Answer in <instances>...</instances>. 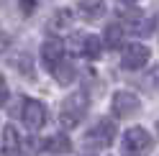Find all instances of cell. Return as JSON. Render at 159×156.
Masks as SVG:
<instances>
[{"mask_svg": "<svg viewBox=\"0 0 159 156\" xmlns=\"http://www.w3.org/2000/svg\"><path fill=\"white\" fill-rule=\"evenodd\" d=\"M141 110V102H139V97L128 90H118L113 92V100H111V113L116 118H128V115H134Z\"/></svg>", "mask_w": 159, "mask_h": 156, "instance_id": "obj_7", "label": "cell"}, {"mask_svg": "<svg viewBox=\"0 0 159 156\" xmlns=\"http://www.w3.org/2000/svg\"><path fill=\"white\" fill-rule=\"evenodd\" d=\"M80 15L85 21H98L105 13V0H80Z\"/></svg>", "mask_w": 159, "mask_h": 156, "instance_id": "obj_11", "label": "cell"}, {"mask_svg": "<svg viewBox=\"0 0 159 156\" xmlns=\"http://www.w3.org/2000/svg\"><path fill=\"white\" fill-rule=\"evenodd\" d=\"M18 3H21L23 15H31V13H34V8H36V0H18Z\"/></svg>", "mask_w": 159, "mask_h": 156, "instance_id": "obj_16", "label": "cell"}, {"mask_svg": "<svg viewBox=\"0 0 159 156\" xmlns=\"http://www.w3.org/2000/svg\"><path fill=\"white\" fill-rule=\"evenodd\" d=\"M46 118H49V113H46V105L44 102H39L34 100V97H26L23 105H21V120L28 131H41L44 125H46Z\"/></svg>", "mask_w": 159, "mask_h": 156, "instance_id": "obj_4", "label": "cell"}, {"mask_svg": "<svg viewBox=\"0 0 159 156\" xmlns=\"http://www.w3.org/2000/svg\"><path fill=\"white\" fill-rule=\"evenodd\" d=\"M149 56H152V51L144 46V44H126L123 46V51H121V67L128 72H136V69H141V67L149 62Z\"/></svg>", "mask_w": 159, "mask_h": 156, "instance_id": "obj_6", "label": "cell"}, {"mask_svg": "<svg viewBox=\"0 0 159 156\" xmlns=\"http://www.w3.org/2000/svg\"><path fill=\"white\" fill-rule=\"evenodd\" d=\"M121 3H128V5H134V3H139V0H121Z\"/></svg>", "mask_w": 159, "mask_h": 156, "instance_id": "obj_19", "label": "cell"}, {"mask_svg": "<svg viewBox=\"0 0 159 156\" xmlns=\"http://www.w3.org/2000/svg\"><path fill=\"white\" fill-rule=\"evenodd\" d=\"M116 136H118L116 120H111V118H98L95 125L87 131L85 143H87V146H93V149H108V146H113Z\"/></svg>", "mask_w": 159, "mask_h": 156, "instance_id": "obj_3", "label": "cell"}, {"mask_svg": "<svg viewBox=\"0 0 159 156\" xmlns=\"http://www.w3.org/2000/svg\"><path fill=\"white\" fill-rule=\"evenodd\" d=\"M157 133H159V120H157Z\"/></svg>", "mask_w": 159, "mask_h": 156, "instance_id": "obj_20", "label": "cell"}, {"mask_svg": "<svg viewBox=\"0 0 159 156\" xmlns=\"http://www.w3.org/2000/svg\"><path fill=\"white\" fill-rule=\"evenodd\" d=\"M3 156H21V136L13 125H5L3 131Z\"/></svg>", "mask_w": 159, "mask_h": 156, "instance_id": "obj_10", "label": "cell"}, {"mask_svg": "<svg viewBox=\"0 0 159 156\" xmlns=\"http://www.w3.org/2000/svg\"><path fill=\"white\" fill-rule=\"evenodd\" d=\"M8 102V84H5V77H0V108Z\"/></svg>", "mask_w": 159, "mask_h": 156, "instance_id": "obj_17", "label": "cell"}, {"mask_svg": "<svg viewBox=\"0 0 159 156\" xmlns=\"http://www.w3.org/2000/svg\"><path fill=\"white\" fill-rule=\"evenodd\" d=\"M5 44H8V38H5L3 33H0V51H3V49H5Z\"/></svg>", "mask_w": 159, "mask_h": 156, "instance_id": "obj_18", "label": "cell"}, {"mask_svg": "<svg viewBox=\"0 0 159 156\" xmlns=\"http://www.w3.org/2000/svg\"><path fill=\"white\" fill-rule=\"evenodd\" d=\"M75 54L85 56V59H100L103 54V38L90 36V33H75Z\"/></svg>", "mask_w": 159, "mask_h": 156, "instance_id": "obj_9", "label": "cell"}, {"mask_svg": "<svg viewBox=\"0 0 159 156\" xmlns=\"http://www.w3.org/2000/svg\"><path fill=\"white\" fill-rule=\"evenodd\" d=\"M123 44V26L121 23H108L103 31V46L108 49H121Z\"/></svg>", "mask_w": 159, "mask_h": 156, "instance_id": "obj_12", "label": "cell"}, {"mask_svg": "<svg viewBox=\"0 0 159 156\" xmlns=\"http://www.w3.org/2000/svg\"><path fill=\"white\" fill-rule=\"evenodd\" d=\"M152 149H154V138L141 125L128 128L123 133V138H121V154L123 156H149Z\"/></svg>", "mask_w": 159, "mask_h": 156, "instance_id": "obj_2", "label": "cell"}, {"mask_svg": "<svg viewBox=\"0 0 159 156\" xmlns=\"http://www.w3.org/2000/svg\"><path fill=\"white\" fill-rule=\"evenodd\" d=\"M87 108H90V97L82 90L64 97L62 108H59V123H62V128H77L82 123V118L87 115Z\"/></svg>", "mask_w": 159, "mask_h": 156, "instance_id": "obj_1", "label": "cell"}, {"mask_svg": "<svg viewBox=\"0 0 159 156\" xmlns=\"http://www.w3.org/2000/svg\"><path fill=\"white\" fill-rule=\"evenodd\" d=\"M44 149L52 151V154H69V151H72V138H67L64 133L49 136V138L44 141Z\"/></svg>", "mask_w": 159, "mask_h": 156, "instance_id": "obj_13", "label": "cell"}, {"mask_svg": "<svg viewBox=\"0 0 159 156\" xmlns=\"http://www.w3.org/2000/svg\"><path fill=\"white\" fill-rule=\"evenodd\" d=\"M64 62V41L59 36H49L41 44V64L46 72H52L57 64Z\"/></svg>", "mask_w": 159, "mask_h": 156, "instance_id": "obj_8", "label": "cell"}, {"mask_svg": "<svg viewBox=\"0 0 159 156\" xmlns=\"http://www.w3.org/2000/svg\"><path fill=\"white\" fill-rule=\"evenodd\" d=\"M52 77L62 84V87H67V84H72L75 82V67H72V62H62V64H57L54 69H52Z\"/></svg>", "mask_w": 159, "mask_h": 156, "instance_id": "obj_14", "label": "cell"}, {"mask_svg": "<svg viewBox=\"0 0 159 156\" xmlns=\"http://www.w3.org/2000/svg\"><path fill=\"white\" fill-rule=\"evenodd\" d=\"M121 26L128 28V31H134L136 36H149V33H154V28H157V18L154 15H144L139 11H126V13H121Z\"/></svg>", "mask_w": 159, "mask_h": 156, "instance_id": "obj_5", "label": "cell"}, {"mask_svg": "<svg viewBox=\"0 0 159 156\" xmlns=\"http://www.w3.org/2000/svg\"><path fill=\"white\" fill-rule=\"evenodd\" d=\"M69 23H72V11H67V8L57 11V15L52 18V28H62V26H69Z\"/></svg>", "mask_w": 159, "mask_h": 156, "instance_id": "obj_15", "label": "cell"}]
</instances>
